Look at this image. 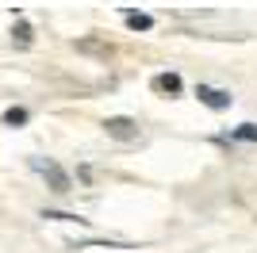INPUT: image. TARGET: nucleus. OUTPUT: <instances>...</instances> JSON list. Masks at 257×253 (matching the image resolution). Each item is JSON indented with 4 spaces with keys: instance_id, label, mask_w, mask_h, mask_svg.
I'll use <instances>...</instances> for the list:
<instances>
[{
    "instance_id": "nucleus-1",
    "label": "nucleus",
    "mask_w": 257,
    "mask_h": 253,
    "mask_svg": "<svg viewBox=\"0 0 257 253\" xmlns=\"http://www.w3.org/2000/svg\"><path fill=\"white\" fill-rule=\"evenodd\" d=\"M31 169L46 180V184H50V192H58V196L73 192V180H69V173H65V169L58 165L54 158H31Z\"/></svg>"
},
{
    "instance_id": "nucleus-2",
    "label": "nucleus",
    "mask_w": 257,
    "mask_h": 253,
    "mask_svg": "<svg viewBox=\"0 0 257 253\" xmlns=\"http://www.w3.org/2000/svg\"><path fill=\"white\" fill-rule=\"evenodd\" d=\"M104 131H107V138H115V142H135V138H139V123L131 115H107Z\"/></svg>"
},
{
    "instance_id": "nucleus-3",
    "label": "nucleus",
    "mask_w": 257,
    "mask_h": 253,
    "mask_svg": "<svg viewBox=\"0 0 257 253\" xmlns=\"http://www.w3.org/2000/svg\"><path fill=\"white\" fill-rule=\"evenodd\" d=\"M196 100L211 111H226V107L234 104V96L226 92V88H211V84H196Z\"/></svg>"
},
{
    "instance_id": "nucleus-4",
    "label": "nucleus",
    "mask_w": 257,
    "mask_h": 253,
    "mask_svg": "<svg viewBox=\"0 0 257 253\" xmlns=\"http://www.w3.org/2000/svg\"><path fill=\"white\" fill-rule=\"evenodd\" d=\"M150 88L158 96H181L184 92V81H181V73H154L150 77Z\"/></svg>"
},
{
    "instance_id": "nucleus-5",
    "label": "nucleus",
    "mask_w": 257,
    "mask_h": 253,
    "mask_svg": "<svg viewBox=\"0 0 257 253\" xmlns=\"http://www.w3.org/2000/svg\"><path fill=\"white\" fill-rule=\"evenodd\" d=\"M123 23H127L131 31H150V27H154V16L135 12V8H123Z\"/></svg>"
},
{
    "instance_id": "nucleus-6",
    "label": "nucleus",
    "mask_w": 257,
    "mask_h": 253,
    "mask_svg": "<svg viewBox=\"0 0 257 253\" xmlns=\"http://www.w3.org/2000/svg\"><path fill=\"white\" fill-rule=\"evenodd\" d=\"M12 42H16L20 50H27V46H31V42H35V31H31V23L23 20V16H20V20H16V27H12Z\"/></svg>"
},
{
    "instance_id": "nucleus-7",
    "label": "nucleus",
    "mask_w": 257,
    "mask_h": 253,
    "mask_svg": "<svg viewBox=\"0 0 257 253\" xmlns=\"http://www.w3.org/2000/svg\"><path fill=\"white\" fill-rule=\"evenodd\" d=\"M226 138L230 142H257V123H238L226 131Z\"/></svg>"
},
{
    "instance_id": "nucleus-8",
    "label": "nucleus",
    "mask_w": 257,
    "mask_h": 253,
    "mask_svg": "<svg viewBox=\"0 0 257 253\" xmlns=\"http://www.w3.org/2000/svg\"><path fill=\"white\" fill-rule=\"evenodd\" d=\"M43 219H54V222H81V226H88V219H81V215H73V211H43Z\"/></svg>"
},
{
    "instance_id": "nucleus-9",
    "label": "nucleus",
    "mask_w": 257,
    "mask_h": 253,
    "mask_svg": "<svg viewBox=\"0 0 257 253\" xmlns=\"http://www.w3.org/2000/svg\"><path fill=\"white\" fill-rule=\"evenodd\" d=\"M27 123V107H8L4 111V126H23Z\"/></svg>"
}]
</instances>
